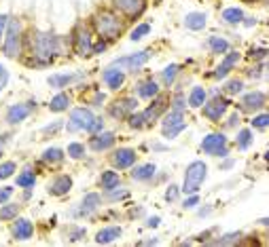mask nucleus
Here are the masks:
<instances>
[{"label":"nucleus","mask_w":269,"mask_h":247,"mask_svg":"<svg viewBox=\"0 0 269 247\" xmlns=\"http://www.w3.org/2000/svg\"><path fill=\"white\" fill-rule=\"evenodd\" d=\"M93 28H96V32L102 36V41L108 43V41L119 38V34H121V30H123V23L113 11H100V13H96V17H93Z\"/></svg>","instance_id":"nucleus-1"},{"label":"nucleus","mask_w":269,"mask_h":247,"mask_svg":"<svg viewBox=\"0 0 269 247\" xmlns=\"http://www.w3.org/2000/svg\"><path fill=\"white\" fill-rule=\"evenodd\" d=\"M60 51V38L55 34H45L38 32L34 36V55L38 57L41 63H49Z\"/></svg>","instance_id":"nucleus-2"},{"label":"nucleus","mask_w":269,"mask_h":247,"mask_svg":"<svg viewBox=\"0 0 269 247\" xmlns=\"http://www.w3.org/2000/svg\"><path fill=\"white\" fill-rule=\"evenodd\" d=\"M205 163L202 161H193L191 165L187 167V173H185V184H183V190L185 195H195L200 190L202 182L205 180Z\"/></svg>","instance_id":"nucleus-3"},{"label":"nucleus","mask_w":269,"mask_h":247,"mask_svg":"<svg viewBox=\"0 0 269 247\" xmlns=\"http://www.w3.org/2000/svg\"><path fill=\"white\" fill-rule=\"evenodd\" d=\"M21 53V23L17 19H11L6 26L4 38V55L6 57H17Z\"/></svg>","instance_id":"nucleus-4"},{"label":"nucleus","mask_w":269,"mask_h":247,"mask_svg":"<svg viewBox=\"0 0 269 247\" xmlns=\"http://www.w3.org/2000/svg\"><path fill=\"white\" fill-rule=\"evenodd\" d=\"M202 150L205 154H214V156H227V138L223 133H210L202 140Z\"/></svg>","instance_id":"nucleus-5"},{"label":"nucleus","mask_w":269,"mask_h":247,"mask_svg":"<svg viewBox=\"0 0 269 247\" xmlns=\"http://www.w3.org/2000/svg\"><path fill=\"white\" fill-rule=\"evenodd\" d=\"M91 121H93V114H91L87 108H74L72 112H70V121H68V125H66V129H68L70 133L81 131V129L87 131V127L91 125Z\"/></svg>","instance_id":"nucleus-6"},{"label":"nucleus","mask_w":269,"mask_h":247,"mask_svg":"<svg viewBox=\"0 0 269 247\" xmlns=\"http://www.w3.org/2000/svg\"><path fill=\"white\" fill-rule=\"evenodd\" d=\"M113 4L117 6L123 15H128L130 19L140 17L146 9V0H113Z\"/></svg>","instance_id":"nucleus-7"},{"label":"nucleus","mask_w":269,"mask_h":247,"mask_svg":"<svg viewBox=\"0 0 269 247\" xmlns=\"http://www.w3.org/2000/svg\"><path fill=\"white\" fill-rule=\"evenodd\" d=\"M32 110H34V101L15 103V106L9 108V112H6V123H9V125H17V123H21V121H26Z\"/></svg>","instance_id":"nucleus-8"},{"label":"nucleus","mask_w":269,"mask_h":247,"mask_svg":"<svg viewBox=\"0 0 269 247\" xmlns=\"http://www.w3.org/2000/svg\"><path fill=\"white\" fill-rule=\"evenodd\" d=\"M151 57V53L148 51H140L136 55H128V57H121L113 63V68H130V70H140L144 63L148 61Z\"/></svg>","instance_id":"nucleus-9"},{"label":"nucleus","mask_w":269,"mask_h":247,"mask_svg":"<svg viewBox=\"0 0 269 247\" xmlns=\"http://www.w3.org/2000/svg\"><path fill=\"white\" fill-rule=\"evenodd\" d=\"M227 108H229V101L216 98L203 106V114H205V118H210V121H218V118H223V114L227 112Z\"/></svg>","instance_id":"nucleus-10"},{"label":"nucleus","mask_w":269,"mask_h":247,"mask_svg":"<svg viewBox=\"0 0 269 247\" xmlns=\"http://www.w3.org/2000/svg\"><path fill=\"white\" fill-rule=\"evenodd\" d=\"M91 32L87 28H78L76 34H74V51L78 55H87L91 51Z\"/></svg>","instance_id":"nucleus-11"},{"label":"nucleus","mask_w":269,"mask_h":247,"mask_svg":"<svg viewBox=\"0 0 269 247\" xmlns=\"http://www.w3.org/2000/svg\"><path fill=\"white\" fill-rule=\"evenodd\" d=\"M134 163H136V152L132 148H119L113 154V165L117 169H128Z\"/></svg>","instance_id":"nucleus-12"},{"label":"nucleus","mask_w":269,"mask_h":247,"mask_svg":"<svg viewBox=\"0 0 269 247\" xmlns=\"http://www.w3.org/2000/svg\"><path fill=\"white\" fill-rule=\"evenodd\" d=\"M115 144V135L113 133H96L93 138L89 140V148L93 150V152H104V150L113 148Z\"/></svg>","instance_id":"nucleus-13"},{"label":"nucleus","mask_w":269,"mask_h":247,"mask_svg":"<svg viewBox=\"0 0 269 247\" xmlns=\"http://www.w3.org/2000/svg\"><path fill=\"white\" fill-rule=\"evenodd\" d=\"M70 188H72V178H70V175H58L47 190H49V195H53V197H64L66 193H70Z\"/></svg>","instance_id":"nucleus-14"},{"label":"nucleus","mask_w":269,"mask_h":247,"mask_svg":"<svg viewBox=\"0 0 269 247\" xmlns=\"http://www.w3.org/2000/svg\"><path fill=\"white\" fill-rule=\"evenodd\" d=\"M136 106H138V101L134 99V98H125V99H121V101H117L115 106H110V116L113 118H123L125 114H130L132 110H136Z\"/></svg>","instance_id":"nucleus-15"},{"label":"nucleus","mask_w":269,"mask_h":247,"mask_svg":"<svg viewBox=\"0 0 269 247\" xmlns=\"http://www.w3.org/2000/svg\"><path fill=\"white\" fill-rule=\"evenodd\" d=\"M13 237L15 239H19V241H26V239H30L34 235V226H32V222L26 220V218H19L17 222L13 224Z\"/></svg>","instance_id":"nucleus-16"},{"label":"nucleus","mask_w":269,"mask_h":247,"mask_svg":"<svg viewBox=\"0 0 269 247\" xmlns=\"http://www.w3.org/2000/svg\"><path fill=\"white\" fill-rule=\"evenodd\" d=\"M265 93H261V91H255V93H248V95H244V99H242V108L244 110H261L265 106Z\"/></svg>","instance_id":"nucleus-17"},{"label":"nucleus","mask_w":269,"mask_h":247,"mask_svg":"<svg viewBox=\"0 0 269 247\" xmlns=\"http://www.w3.org/2000/svg\"><path fill=\"white\" fill-rule=\"evenodd\" d=\"M123 81H125V74L119 68L110 66L104 72V83L110 87V89H119V87H123Z\"/></svg>","instance_id":"nucleus-18"},{"label":"nucleus","mask_w":269,"mask_h":247,"mask_svg":"<svg viewBox=\"0 0 269 247\" xmlns=\"http://www.w3.org/2000/svg\"><path fill=\"white\" fill-rule=\"evenodd\" d=\"M119 237H121V228H119V226H108V228H102L100 233L96 235V243H100V245H108V243L117 241Z\"/></svg>","instance_id":"nucleus-19"},{"label":"nucleus","mask_w":269,"mask_h":247,"mask_svg":"<svg viewBox=\"0 0 269 247\" xmlns=\"http://www.w3.org/2000/svg\"><path fill=\"white\" fill-rule=\"evenodd\" d=\"M98 207H100V195L89 193V195L83 198V203H81V207H78V211H76V213H83V216H87V213L96 211Z\"/></svg>","instance_id":"nucleus-20"},{"label":"nucleus","mask_w":269,"mask_h":247,"mask_svg":"<svg viewBox=\"0 0 269 247\" xmlns=\"http://www.w3.org/2000/svg\"><path fill=\"white\" fill-rule=\"evenodd\" d=\"M237 59H240V53H237V51L229 53L227 57H225V61H223V63H220V66L216 68L214 76H216V78H223V76H227V72H229V70H231V68L235 66V63H237Z\"/></svg>","instance_id":"nucleus-21"},{"label":"nucleus","mask_w":269,"mask_h":247,"mask_svg":"<svg viewBox=\"0 0 269 247\" xmlns=\"http://www.w3.org/2000/svg\"><path fill=\"white\" fill-rule=\"evenodd\" d=\"M100 184L104 186V190H115L121 186V178H119L117 171H104L100 178Z\"/></svg>","instance_id":"nucleus-22"},{"label":"nucleus","mask_w":269,"mask_h":247,"mask_svg":"<svg viewBox=\"0 0 269 247\" xmlns=\"http://www.w3.org/2000/svg\"><path fill=\"white\" fill-rule=\"evenodd\" d=\"M205 21H208V17L203 13H189L185 17V26L189 30H202L205 28Z\"/></svg>","instance_id":"nucleus-23"},{"label":"nucleus","mask_w":269,"mask_h":247,"mask_svg":"<svg viewBox=\"0 0 269 247\" xmlns=\"http://www.w3.org/2000/svg\"><path fill=\"white\" fill-rule=\"evenodd\" d=\"M155 171H157V167L153 163H148V165H142V167H138V169H134L132 178L138 180V182H144V180H151L155 175Z\"/></svg>","instance_id":"nucleus-24"},{"label":"nucleus","mask_w":269,"mask_h":247,"mask_svg":"<svg viewBox=\"0 0 269 247\" xmlns=\"http://www.w3.org/2000/svg\"><path fill=\"white\" fill-rule=\"evenodd\" d=\"M138 95L140 98H144V99H151V98H155L157 93H159V85H157L155 81H146V83H142V85H138Z\"/></svg>","instance_id":"nucleus-25"},{"label":"nucleus","mask_w":269,"mask_h":247,"mask_svg":"<svg viewBox=\"0 0 269 247\" xmlns=\"http://www.w3.org/2000/svg\"><path fill=\"white\" fill-rule=\"evenodd\" d=\"M163 108H165V99H163V98H159V99H157V101L153 103L151 108L144 110V112H142V114H144V121H146V125H148V123H153L155 118L163 112Z\"/></svg>","instance_id":"nucleus-26"},{"label":"nucleus","mask_w":269,"mask_h":247,"mask_svg":"<svg viewBox=\"0 0 269 247\" xmlns=\"http://www.w3.org/2000/svg\"><path fill=\"white\" fill-rule=\"evenodd\" d=\"M70 106V98L66 93H60V95H55V98L49 101V110L51 112H62V110H66Z\"/></svg>","instance_id":"nucleus-27"},{"label":"nucleus","mask_w":269,"mask_h":247,"mask_svg":"<svg viewBox=\"0 0 269 247\" xmlns=\"http://www.w3.org/2000/svg\"><path fill=\"white\" fill-rule=\"evenodd\" d=\"M74 78H78V76L76 74H53V76H49V85L55 87V89H62V87L72 83Z\"/></svg>","instance_id":"nucleus-28"},{"label":"nucleus","mask_w":269,"mask_h":247,"mask_svg":"<svg viewBox=\"0 0 269 247\" xmlns=\"http://www.w3.org/2000/svg\"><path fill=\"white\" fill-rule=\"evenodd\" d=\"M205 103V91L202 89V87H193L191 95H189V106L191 108H202Z\"/></svg>","instance_id":"nucleus-29"},{"label":"nucleus","mask_w":269,"mask_h":247,"mask_svg":"<svg viewBox=\"0 0 269 247\" xmlns=\"http://www.w3.org/2000/svg\"><path fill=\"white\" fill-rule=\"evenodd\" d=\"M223 21L225 23H240V21H244L242 9H235V6H231V9H225L223 11Z\"/></svg>","instance_id":"nucleus-30"},{"label":"nucleus","mask_w":269,"mask_h":247,"mask_svg":"<svg viewBox=\"0 0 269 247\" xmlns=\"http://www.w3.org/2000/svg\"><path fill=\"white\" fill-rule=\"evenodd\" d=\"M34 184H36V175L30 171V169L19 173V178H17V186L19 188H32Z\"/></svg>","instance_id":"nucleus-31"},{"label":"nucleus","mask_w":269,"mask_h":247,"mask_svg":"<svg viewBox=\"0 0 269 247\" xmlns=\"http://www.w3.org/2000/svg\"><path fill=\"white\" fill-rule=\"evenodd\" d=\"M62 158H64V152H62L60 148H47L43 152L45 163H62Z\"/></svg>","instance_id":"nucleus-32"},{"label":"nucleus","mask_w":269,"mask_h":247,"mask_svg":"<svg viewBox=\"0 0 269 247\" xmlns=\"http://www.w3.org/2000/svg\"><path fill=\"white\" fill-rule=\"evenodd\" d=\"M208 45H210V49L214 51V53H227V51H229V43L225 41V38L212 36L210 41H208Z\"/></svg>","instance_id":"nucleus-33"},{"label":"nucleus","mask_w":269,"mask_h":247,"mask_svg":"<svg viewBox=\"0 0 269 247\" xmlns=\"http://www.w3.org/2000/svg\"><path fill=\"white\" fill-rule=\"evenodd\" d=\"M19 213V205L15 203H9L0 209V220H15V216Z\"/></svg>","instance_id":"nucleus-34"},{"label":"nucleus","mask_w":269,"mask_h":247,"mask_svg":"<svg viewBox=\"0 0 269 247\" xmlns=\"http://www.w3.org/2000/svg\"><path fill=\"white\" fill-rule=\"evenodd\" d=\"M178 70H180V66H176V63H172V66H168L161 72V78H163V83L165 85H172L174 83V78H176V74H178Z\"/></svg>","instance_id":"nucleus-35"},{"label":"nucleus","mask_w":269,"mask_h":247,"mask_svg":"<svg viewBox=\"0 0 269 247\" xmlns=\"http://www.w3.org/2000/svg\"><path fill=\"white\" fill-rule=\"evenodd\" d=\"M185 129H187L185 123H178V125H172V127H163V138L172 140V138H176V135H178L180 131H185Z\"/></svg>","instance_id":"nucleus-36"},{"label":"nucleus","mask_w":269,"mask_h":247,"mask_svg":"<svg viewBox=\"0 0 269 247\" xmlns=\"http://www.w3.org/2000/svg\"><path fill=\"white\" fill-rule=\"evenodd\" d=\"M178 123H185L183 112H178V110H172V112L163 118V127H172V125H178Z\"/></svg>","instance_id":"nucleus-37"},{"label":"nucleus","mask_w":269,"mask_h":247,"mask_svg":"<svg viewBox=\"0 0 269 247\" xmlns=\"http://www.w3.org/2000/svg\"><path fill=\"white\" fill-rule=\"evenodd\" d=\"M250 142H252V133L248 129H244V131L237 133V146H240L242 150H246L250 146Z\"/></svg>","instance_id":"nucleus-38"},{"label":"nucleus","mask_w":269,"mask_h":247,"mask_svg":"<svg viewBox=\"0 0 269 247\" xmlns=\"http://www.w3.org/2000/svg\"><path fill=\"white\" fill-rule=\"evenodd\" d=\"M148 32H151V26H148V23H140V26L132 32L130 38H132V41H140V38H144Z\"/></svg>","instance_id":"nucleus-39"},{"label":"nucleus","mask_w":269,"mask_h":247,"mask_svg":"<svg viewBox=\"0 0 269 247\" xmlns=\"http://www.w3.org/2000/svg\"><path fill=\"white\" fill-rule=\"evenodd\" d=\"M15 173V163L11 161H6L0 165V180H6V178H11V175Z\"/></svg>","instance_id":"nucleus-40"},{"label":"nucleus","mask_w":269,"mask_h":247,"mask_svg":"<svg viewBox=\"0 0 269 247\" xmlns=\"http://www.w3.org/2000/svg\"><path fill=\"white\" fill-rule=\"evenodd\" d=\"M68 154L72 156V158H81L85 154V146L83 144H76V142H74V144L68 146Z\"/></svg>","instance_id":"nucleus-41"},{"label":"nucleus","mask_w":269,"mask_h":247,"mask_svg":"<svg viewBox=\"0 0 269 247\" xmlns=\"http://www.w3.org/2000/svg\"><path fill=\"white\" fill-rule=\"evenodd\" d=\"M237 239H240V233H229V235H225L223 239L214 241V245H231V243L237 241Z\"/></svg>","instance_id":"nucleus-42"},{"label":"nucleus","mask_w":269,"mask_h":247,"mask_svg":"<svg viewBox=\"0 0 269 247\" xmlns=\"http://www.w3.org/2000/svg\"><path fill=\"white\" fill-rule=\"evenodd\" d=\"M130 125L134 127V129H140V127H144V125H146L144 114H132V116H130Z\"/></svg>","instance_id":"nucleus-43"},{"label":"nucleus","mask_w":269,"mask_h":247,"mask_svg":"<svg viewBox=\"0 0 269 247\" xmlns=\"http://www.w3.org/2000/svg\"><path fill=\"white\" fill-rule=\"evenodd\" d=\"M68 237H70V241H78V239L85 237V228H81V226L70 228V230H68Z\"/></svg>","instance_id":"nucleus-44"},{"label":"nucleus","mask_w":269,"mask_h":247,"mask_svg":"<svg viewBox=\"0 0 269 247\" xmlns=\"http://www.w3.org/2000/svg\"><path fill=\"white\" fill-rule=\"evenodd\" d=\"M242 89H244V83L242 81H231V83H227V87H225V91L231 93V95L233 93H240Z\"/></svg>","instance_id":"nucleus-45"},{"label":"nucleus","mask_w":269,"mask_h":247,"mask_svg":"<svg viewBox=\"0 0 269 247\" xmlns=\"http://www.w3.org/2000/svg\"><path fill=\"white\" fill-rule=\"evenodd\" d=\"M269 125V116L267 114H259L257 118H252V127H259V129H265Z\"/></svg>","instance_id":"nucleus-46"},{"label":"nucleus","mask_w":269,"mask_h":247,"mask_svg":"<svg viewBox=\"0 0 269 247\" xmlns=\"http://www.w3.org/2000/svg\"><path fill=\"white\" fill-rule=\"evenodd\" d=\"M102 127H104V121H102V118H96V116H93V121H91L89 127H87V131H89V133H100V131H102Z\"/></svg>","instance_id":"nucleus-47"},{"label":"nucleus","mask_w":269,"mask_h":247,"mask_svg":"<svg viewBox=\"0 0 269 247\" xmlns=\"http://www.w3.org/2000/svg\"><path fill=\"white\" fill-rule=\"evenodd\" d=\"M6 83H9V72H6V68L0 63V91L6 87Z\"/></svg>","instance_id":"nucleus-48"},{"label":"nucleus","mask_w":269,"mask_h":247,"mask_svg":"<svg viewBox=\"0 0 269 247\" xmlns=\"http://www.w3.org/2000/svg\"><path fill=\"white\" fill-rule=\"evenodd\" d=\"M176 197H178V186H170L168 188V193H165V201L168 203H172V201H176Z\"/></svg>","instance_id":"nucleus-49"},{"label":"nucleus","mask_w":269,"mask_h":247,"mask_svg":"<svg viewBox=\"0 0 269 247\" xmlns=\"http://www.w3.org/2000/svg\"><path fill=\"white\" fill-rule=\"evenodd\" d=\"M13 195V188L11 186H4V188H0V203H6L11 198Z\"/></svg>","instance_id":"nucleus-50"},{"label":"nucleus","mask_w":269,"mask_h":247,"mask_svg":"<svg viewBox=\"0 0 269 247\" xmlns=\"http://www.w3.org/2000/svg\"><path fill=\"white\" fill-rule=\"evenodd\" d=\"M197 203H200V198H197V195H191V197H189V198H185L183 207H187V209H191V207H195Z\"/></svg>","instance_id":"nucleus-51"},{"label":"nucleus","mask_w":269,"mask_h":247,"mask_svg":"<svg viewBox=\"0 0 269 247\" xmlns=\"http://www.w3.org/2000/svg\"><path fill=\"white\" fill-rule=\"evenodd\" d=\"M6 26H9V17H6V15H0V38H2V34L6 32Z\"/></svg>","instance_id":"nucleus-52"},{"label":"nucleus","mask_w":269,"mask_h":247,"mask_svg":"<svg viewBox=\"0 0 269 247\" xmlns=\"http://www.w3.org/2000/svg\"><path fill=\"white\" fill-rule=\"evenodd\" d=\"M250 57L265 59V57H267V51H265V49H255V51H250Z\"/></svg>","instance_id":"nucleus-53"},{"label":"nucleus","mask_w":269,"mask_h":247,"mask_svg":"<svg viewBox=\"0 0 269 247\" xmlns=\"http://www.w3.org/2000/svg\"><path fill=\"white\" fill-rule=\"evenodd\" d=\"M183 108H185V99L178 95V98L174 99V110H178V112H183Z\"/></svg>","instance_id":"nucleus-54"},{"label":"nucleus","mask_w":269,"mask_h":247,"mask_svg":"<svg viewBox=\"0 0 269 247\" xmlns=\"http://www.w3.org/2000/svg\"><path fill=\"white\" fill-rule=\"evenodd\" d=\"M104 49H106V41H102V43H98V45H93V47H91V51H93V53H104Z\"/></svg>","instance_id":"nucleus-55"},{"label":"nucleus","mask_w":269,"mask_h":247,"mask_svg":"<svg viewBox=\"0 0 269 247\" xmlns=\"http://www.w3.org/2000/svg\"><path fill=\"white\" fill-rule=\"evenodd\" d=\"M261 72H263V66H257V70H248V76L259 78V76H261Z\"/></svg>","instance_id":"nucleus-56"},{"label":"nucleus","mask_w":269,"mask_h":247,"mask_svg":"<svg viewBox=\"0 0 269 247\" xmlns=\"http://www.w3.org/2000/svg\"><path fill=\"white\" fill-rule=\"evenodd\" d=\"M11 140V135L9 133H4V135H0V152H2V148L6 146V142Z\"/></svg>","instance_id":"nucleus-57"},{"label":"nucleus","mask_w":269,"mask_h":247,"mask_svg":"<svg viewBox=\"0 0 269 247\" xmlns=\"http://www.w3.org/2000/svg\"><path fill=\"white\" fill-rule=\"evenodd\" d=\"M102 101H104V93H98L96 98H93L91 103H93V106H102Z\"/></svg>","instance_id":"nucleus-58"},{"label":"nucleus","mask_w":269,"mask_h":247,"mask_svg":"<svg viewBox=\"0 0 269 247\" xmlns=\"http://www.w3.org/2000/svg\"><path fill=\"white\" fill-rule=\"evenodd\" d=\"M60 127H62V123H53V125H49V127H47V133H51V131H58L60 129Z\"/></svg>","instance_id":"nucleus-59"},{"label":"nucleus","mask_w":269,"mask_h":247,"mask_svg":"<svg viewBox=\"0 0 269 247\" xmlns=\"http://www.w3.org/2000/svg\"><path fill=\"white\" fill-rule=\"evenodd\" d=\"M146 224H148V226H151V228H155V226H159V218H151V220H148V222H146Z\"/></svg>","instance_id":"nucleus-60"},{"label":"nucleus","mask_w":269,"mask_h":247,"mask_svg":"<svg viewBox=\"0 0 269 247\" xmlns=\"http://www.w3.org/2000/svg\"><path fill=\"white\" fill-rule=\"evenodd\" d=\"M248 2H252V0H248Z\"/></svg>","instance_id":"nucleus-61"}]
</instances>
